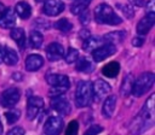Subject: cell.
Instances as JSON below:
<instances>
[{
    "mask_svg": "<svg viewBox=\"0 0 155 135\" xmlns=\"http://www.w3.org/2000/svg\"><path fill=\"white\" fill-rule=\"evenodd\" d=\"M36 2H41V1H45V0H35Z\"/></svg>",
    "mask_w": 155,
    "mask_h": 135,
    "instance_id": "cell-44",
    "label": "cell"
},
{
    "mask_svg": "<svg viewBox=\"0 0 155 135\" xmlns=\"http://www.w3.org/2000/svg\"><path fill=\"white\" fill-rule=\"evenodd\" d=\"M102 130H103V128L99 124H93L87 128V130L84 133V135H98Z\"/></svg>",
    "mask_w": 155,
    "mask_h": 135,
    "instance_id": "cell-32",
    "label": "cell"
},
{
    "mask_svg": "<svg viewBox=\"0 0 155 135\" xmlns=\"http://www.w3.org/2000/svg\"><path fill=\"white\" fill-rule=\"evenodd\" d=\"M44 42V37L41 35V33H39L38 30H33L29 35V43L33 48H40L41 45Z\"/></svg>",
    "mask_w": 155,
    "mask_h": 135,
    "instance_id": "cell-26",
    "label": "cell"
},
{
    "mask_svg": "<svg viewBox=\"0 0 155 135\" xmlns=\"http://www.w3.org/2000/svg\"><path fill=\"white\" fill-rule=\"evenodd\" d=\"M5 11V6H4V4L2 2H0V16H1V13Z\"/></svg>",
    "mask_w": 155,
    "mask_h": 135,
    "instance_id": "cell-42",
    "label": "cell"
},
{
    "mask_svg": "<svg viewBox=\"0 0 155 135\" xmlns=\"http://www.w3.org/2000/svg\"><path fill=\"white\" fill-rule=\"evenodd\" d=\"M11 37L13 39V41L21 47L24 48L25 45V33L22 28H13L11 30Z\"/></svg>",
    "mask_w": 155,
    "mask_h": 135,
    "instance_id": "cell-22",
    "label": "cell"
},
{
    "mask_svg": "<svg viewBox=\"0 0 155 135\" xmlns=\"http://www.w3.org/2000/svg\"><path fill=\"white\" fill-rule=\"evenodd\" d=\"M19 116H21V112H19L18 110H10L8 112L5 113V117H6V121H7L8 124L16 123V122L18 121Z\"/></svg>",
    "mask_w": 155,
    "mask_h": 135,
    "instance_id": "cell-29",
    "label": "cell"
},
{
    "mask_svg": "<svg viewBox=\"0 0 155 135\" xmlns=\"http://www.w3.org/2000/svg\"><path fill=\"white\" fill-rule=\"evenodd\" d=\"M44 107V100L40 96H30L27 102V116L29 119H34Z\"/></svg>",
    "mask_w": 155,
    "mask_h": 135,
    "instance_id": "cell-6",
    "label": "cell"
},
{
    "mask_svg": "<svg viewBox=\"0 0 155 135\" xmlns=\"http://www.w3.org/2000/svg\"><path fill=\"white\" fill-rule=\"evenodd\" d=\"M7 135H24V129L21 127H15L7 133Z\"/></svg>",
    "mask_w": 155,
    "mask_h": 135,
    "instance_id": "cell-35",
    "label": "cell"
},
{
    "mask_svg": "<svg viewBox=\"0 0 155 135\" xmlns=\"http://www.w3.org/2000/svg\"><path fill=\"white\" fill-rule=\"evenodd\" d=\"M125 37H126V31L116 30V31H110V33L105 34L103 36V41L107 43H110V45H116V43L122 42L125 40Z\"/></svg>",
    "mask_w": 155,
    "mask_h": 135,
    "instance_id": "cell-16",
    "label": "cell"
},
{
    "mask_svg": "<svg viewBox=\"0 0 155 135\" xmlns=\"http://www.w3.org/2000/svg\"><path fill=\"white\" fill-rule=\"evenodd\" d=\"M154 23H155V13L154 12H148L147 16L143 17L138 22V24H137V33L139 35H145L151 29Z\"/></svg>",
    "mask_w": 155,
    "mask_h": 135,
    "instance_id": "cell-10",
    "label": "cell"
},
{
    "mask_svg": "<svg viewBox=\"0 0 155 135\" xmlns=\"http://www.w3.org/2000/svg\"><path fill=\"white\" fill-rule=\"evenodd\" d=\"M115 52H116V47L114 45L107 43L104 46H99L96 49H93L92 51V57H93V60L98 63V61H102L105 58L113 55Z\"/></svg>",
    "mask_w": 155,
    "mask_h": 135,
    "instance_id": "cell-9",
    "label": "cell"
},
{
    "mask_svg": "<svg viewBox=\"0 0 155 135\" xmlns=\"http://www.w3.org/2000/svg\"><path fill=\"white\" fill-rule=\"evenodd\" d=\"M79 131V123L78 121H71L68 124V128L65 130V135H78Z\"/></svg>",
    "mask_w": 155,
    "mask_h": 135,
    "instance_id": "cell-31",
    "label": "cell"
},
{
    "mask_svg": "<svg viewBox=\"0 0 155 135\" xmlns=\"http://www.w3.org/2000/svg\"><path fill=\"white\" fill-rule=\"evenodd\" d=\"M109 92H110V86L103 80H97L92 84V98L96 102L101 101L104 96H107Z\"/></svg>",
    "mask_w": 155,
    "mask_h": 135,
    "instance_id": "cell-5",
    "label": "cell"
},
{
    "mask_svg": "<svg viewBox=\"0 0 155 135\" xmlns=\"http://www.w3.org/2000/svg\"><path fill=\"white\" fill-rule=\"evenodd\" d=\"M133 81H134V77H133L132 74H128V75H126L124 77L122 83H121V87H120V93H121L122 96H127L131 93Z\"/></svg>",
    "mask_w": 155,
    "mask_h": 135,
    "instance_id": "cell-21",
    "label": "cell"
},
{
    "mask_svg": "<svg viewBox=\"0 0 155 135\" xmlns=\"http://www.w3.org/2000/svg\"><path fill=\"white\" fill-rule=\"evenodd\" d=\"M51 105L53 107V110H56L58 113L61 115H68L70 112V105H69V101L63 98V96H54L51 101Z\"/></svg>",
    "mask_w": 155,
    "mask_h": 135,
    "instance_id": "cell-13",
    "label": "cell"
},
{
    "mask_svg": "<svg viewBox=\"0 0 155 135\" xmlns=\"http://www.w3.org/2000/svg\"><path fill=\"white\" fill-rule=\"evenodd\" d=\"M143 43H144V39L140 37V36H137V37H134V39L132 40V45L136 46V47H140Z\"/></svg>",
    "mask_w": 155,
    "mask_h": 135,
    "instance_id": "cell-36",
    "label": "cell"
},
{
    "mask_svg": "<svg viewBox=\"0 0 155 135\" xmlns=\"http://www.w3.org/2000/svg\"><path fill=\"white\" fill-rule=\"evenodd\" d=\"M76 70L81 72H91L93 71V64L87 58H78L76 60Z\"/></svg>",
    "mask_w": 155,
    "mask_h": 135,
    "instance_id": "cell-24",
    "label": "cell"
},
{
    "mask_svg": "<svg viewBox=\"0 0 155 135\" xmlns=\"http://www.w3.org/2000/svg\"><path fill=\"white\" fill-rule=\"evenodd\" d=\"M116 106V96L115 95H110L104 100L103 107H102V113L104 116V118H110L114 113Z\"/></svg>",
    "mask_w": 155,
    "mask_h": 135,
    "instance_id": "cell-17",
    "label": "cell"
},
{
    "mask_svg": "<svg viewBox=\"0 0 155 135\" xmlns=\"http://www.w3.org/2000/svg\"><path fill=\"white\" fill-rule=\"evenodd\" d=\"M116 8H119L126 18H132L134 16V10L128 4H116Z\"/></svg>",
    "mask_w": 155,
    "mask_h": 135,
    "instance_id": "cell-28",
    "label": "cell"
},
{
    "mask_svg": "<svg viewBox=\"0 0 155 135\" xmlns=\"http://www.w3.org/2000/svg\"><path fill=\"white\" fill-rule=\"evenodd\" d=\"M2 58H4V48H2V46L0 45V63L2 61Z\"/></svg>",
    "mask_w": 155,
    "mask_h": 135,
    "instance_id": "cell-41",
    "label": "cell"
},
{
    "mask_svg": "<svg viewBox=\"0 0 155 135\" xmlns=\"http://www.w3.org/2000/svg\"><path fill=\"white\" fill-rule=\"evenodd\" d=\"M46 81L51 87H64L67 89H69L70 82L69 78L65 75H61V74H51L46 76Z\"/></svg>",
    "mask_w": 155,
    "mask_h": 135,
    "instance_id": "cell-11",
    "label": "cell"
},
{
    "mask_svg": "<svg viewBox=\"0 0 155 135\" xmlns=\"http://www.w3.org/2000/svg\"><path fill=\"white\" fill-rule=\"evenodd\" d=\"M44 65V58L39 54H30L25 59V69L28 71H36Z\"/></svg>",
    "mask_w": 155,
    "mask_h": 135,
    "instance_id": "cell-15",
    "label": "cell"
},
{
    "mask_svg": "<svg viewBox=\"0 0 155 135\" xmlns=\"http://www.w3.org/2000/svg\"><path fill=\"white\" fill-rule=\"evenodd\" d=\"M92 98V84L88 81H80L75 90V102L78 107H85Z\"/></svg>",
    "mask_w": 155,
    "mask_h": 135,
    "instance_id": "cell-3",
    "label": "cell"
},
{
    "mask_svg": "<svg viewBox=\"0 0 155 135\" xmlns=\"http://www.w3.org/2000/svg\"><path fill=\"white\" fill-rule=\"evenodd\" d=\"M63 119L58 116H51L45 125H44V133L46 135H59L63 130Z\"/></svg>",
    "mask_w": 155,
    "mask_h": 135,
    "instance_id": "cell-4",
    "label": "cell"
},
{
    "mask_svg": "<svg viewBox=\"0 0 155 135\" xmlns=\"http://www.w3.org/2000/svg\"><path fill=\"white\" fill-rule=\"evenodd\" d=\"M21 98V93L17 88H8L6 90H4V93L1 94V105L4 107H12L13 105H16L18 102Z\"/></svg>",
    "mask_w": 155,
    "mask_h": 135,
    "instance_id": "cell-7",
    "label": "cell"
},
{
    "mask_svg": "<svg viewBox=\"0 0 155 135\" xmlns=\"http://www.w3.org/2000/svg\"><path fill=\"white\" fill-rule=\"evenodd\" d=\"M80 36H81V39H84V40H85L86 37H88V36H90V33L87 31V29H84V30L80 33Z\"/></svg>",
    "mask_w": 155,
    "mask_h": 135,
    "instance_id": "cell-39",
    "label": "cell"
},
{
    "mask_svg": "<svg viewBox=\"0 0 155 135\" xmlns=\"http://www.w3.org/2000/svg\"><path fill=\"white\" fill-rule=\"evenodd\" d=\"M102 41H103V39H101V37L88 36V37L85 39V41H84V43H82V48H84V51H86V52H92L93 49H96L97 47L101 46Z\"/></svg>",
    "mask_w": 155,
    "mask_h": 135,
    "instance_id": "cell-20",
    "label": "cell"
},
{
    "mask_svg": "<svg viewBox=\"0 0 155 135\" xmlns=\"http://www.w3.org/2000/svg\"><path fill=\"white\" fill-rule=\"evenodd\" d=\"M13 80L21 81V80H22V74H13Z\"/></svg>",
    "mask_w": 155,
    "mask_h": 135,
    "instance_id": "cell-40",
    "label": "cell"
},
{
    "mask_svg": "<svg viewBox=\"0 0 155 135\" xmlns=\"http://www.w3.org/2000/svg\"><path fill=\"white\" fill-rule=\"evenodd\" d=\"M94 18L97 23L116 25L122 22V19L114 12V10L107 4H99L94 8Z\"/></svg>",
    "mask_w": 155,
    "mask_h": 135,
    "instance_id": "cell-1",
    "label": "cell"
},
{
    "mask_svg": "<svg viewBox=\"0 0 155 135\" xmlns=\"http://www.w3.org/2000/svg\"><path fill=\"white\" fill-rule=\"evenodd\" d=\"M15 12L22 18V19H27L30 17L31 14V7L24 2V1H19L16 4V7H15Z\"/></svg>",
    "mask_w": 155,
    "mask_h": 135,
    "instance_id": "cell-19",
    "label": "cell"
},
{
    "mask_svg": "<svg viewBox=\"0 0 155 135\" xmlns=\"http://www.w3.org/2000/svg\"><path fill=\"white\" fill-rule=\"evenodd\" d=\"M79 16H80V22H81V24H84V25L88 24V22H90V12H88L87 8L84 10L82 12H80Z\"/></svg>",
    "mask_w": 155,
    "mask_h": 135,
    "instance_id": "cell-34",
    "label": "cell"
},
{
    "mask_svg": "<svg viewBox=\"0 0 155 135\" xmlns=\"http://www.w3.org/2000/svg\"><path fill=\"white\" fill-rule=\"evenodd\" d=\"M54 27H56L58 30L63 31V33L70 31V30L73 29V24H71V23H70V22H69L67 18H62V19H58V20L56 22Z\"/></svg>",
    "mask_w": 155,
    "mask_h": 135,
    "instance_id": "cell-27",
    "label": "cell"
},
{
    "mask_svg": "<svg viewBox=\"0 0 155 135\" xmlns=\"http://www.w3.org/2000/svg\"><path fill=\"white\" fill-rule=\"evenodd\" d=\"M64 10V4L61 0H45L42 11L48 17H54L62 13Z\"/></svg>",
    "mask_w": 155,
    "mask_h": 135,
    "instance_id": "cell-8",
    "label": "cell"
},
{
    "mask_svg": "<svg viewBox=\"0 0 155 135\" xmlns=\"http://www.w3.org/2000/svg\"><path fill=\"white\" fill-rule=\"evenodd\" d=\"M147 8H148V12H154L155 7H154V0H149V2L147 4Z\"/></svg>",
    "mask_w": 155,
    "mask_h": 135,
    "instance_id": "cell-37",
    "label": "cell"
},
{
    "mask_svg": "<svg viewBox=\"0 0 155 135\" xmlns=\"http://www.w3.org/2000/svg\"><path fill=\"white\" fill-rule=\"evenodd\" d=\"M90 2H91V0H75L70 6V12L73 14H79L80 12H82L84 10L87 8Z\"/></svg>",
    "mask_w": 155,
    "mask_h": 135,
    "instance_id": "cell-25",
    "label": "cell"
},
{
    "mask_svg": "<svg viewBox=\"0 0 155 135\" xmlns=\"http://www.w3.org/2000/svg\"><path fill=\"white\" fill-rule=\"evenodd\" d=\"M119 72H120V64L117 61H110L102 68V74L109 78L116 77L119 75Z\"/></svg>",
    "mask_w": 155,
    "mask_h": 135,
    "instance_id": "cell-18",
    "label": "cell"
},
{
    "mask_svg": "<svg viewBox=\"0 0 155 135\" xmlns=\"http://www.w3.org/2000/svg\"><path fill=\"white\" fill-rule=\"evenodd\" d=\"M154 81H155V76L153 72H144L139 75L137 80L133 81L131 93L137 98L142 96L145 92H148L151 88V86L154 84Z\"/></svg>",
    "mask_w": 155,
    "mask_h": 135,
    "instance_id": "cell-2",
    "label": "cell"
},
{
    "mask_svg": "<svg viewBox=\"0 0 155 135\" xmlns=\"http://www.w3.org/2000/svg\"><path fill=\"white\" fill-rule=\"evenodd\" d=\"M128 1L136 6H143L144 5V0H128Z\"/></svg>",
    "mask_w": 155,
    "mask_h": 135,
    "instance_id": "cell-38",
    "label": "cell"
},
{
    "mask_svg": "<svg viewBox=\"0 0 155 135\" xmlns=\"http://www.w3.org/2000/svg\"><path fill=\"white\" fill-rule=\"evenodd\" d=\"M2 130H4V129H2V124H1V121H0V135L2 134Z\"/></svg>",
    "mask_w": 155,
    "mask_h": 135,
    "instance_id": "cell-43",
    "label": "cell"
},
{
    "mask_svg": "<svg viewBox=\"0 0 155 135\" xmlns=\"http://www.w3.org/2000/svg\"><path fill=\"white\" fill-rule=\"evenodd\" d=\"M2 60L7 65H15L18 61V55H17L15 49L6 47V48H4V58H2Z\"/></svg>",
    "mask_w": 155,
    "mask_h": 135,
    "instance_id": "cell-23",
    "label": "cell"
},
{
    "mask_svg": "<svg viewBox=\"0 0 155 135\" xmlns=\"http://www.w3.org/2000/svg\"><path fill=\"white\" fill-rule=\"evenodd\" d=\"M16 23V16L15 11L12 8H5V11L0 16V28L2 29H10Z\"/></svg>",
    "mask_w": 155,
    "mask_h": 135,
    "instance_id": "cell-14",
    "label": "cell"
},
{
    "mask_svg": "<svg viewBox=\"0 0 155 135\" xmlns=\"http://www.w3.org/2000/svg\"><path fill=\"white\" fill-rule=\"evenodd\" d=\"M46 55H47L48 60H51V61L58 60L64 55V48H63V46L61 43L52 42L46 48Z\"/></svg>",
    "mask_w": 155,
    "mask_h": 135,
    "instance_id": "cell-12",
    "label": "cell"
},
{
    "mask_svg": "<svg viewBox=\"0 0 155 135\" xmlns=\"http://www.w3.org/2000/svg\"><path fill=\"white\" fill-rule=\"evenodd\" d=\"M78 58H79V52H78V49L71 48V47L68 48V52L65 53V61H67L68 64H71V63L76 61Z\"/></svg>",
    "mask_w": 155,
    "mask_h": 135,
    "instance_id": "cell-30",
    "label": "cell"
},
{
    "mask_svg": "<svg viewBox=\"0 0 155 135\" xmlns=\"http://www.w3.org/2000/svg\"><path fill=\"white\" fill-rule=\"evenodd\" d=\"M67 90H68V89L64 88V87H51V89L48 90V94H50L52 98H54V96H59V95L64 94Z\"/></svg>",
    "mask_w": 155,
    "mask_h": 135,
    "instance_id": "cell-33",
    "label": "cell"
}]
</instances>
